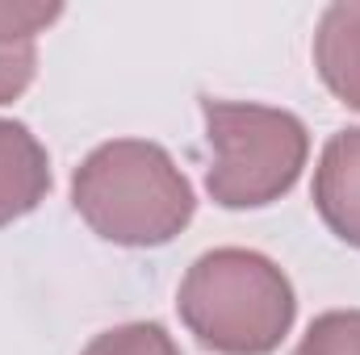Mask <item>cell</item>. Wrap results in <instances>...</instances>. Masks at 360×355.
Here are the masks:
<instances>
[{
  "label": "cell",
  "instance_id": "1",
  "mask_svg": "<svg viewBox=\"0 0 360 355\" xmlns=\"http://www.w3.org/2000/svg\"><path fill=\"white\" fill-rule=\"evenodd\" d=\"M72 205L117 247H164L193 222V184L172 155L143 138L96 147L72 176Z\"/></svg>",
  "mask_w": 360,
  "mask_h": 355
},
{
  "label": "cell",
  "instance_id": "2",
  "mask_svg": "<svg viewBox=\"0 0 360 355\" xmlns=\"http://www.w3.org/2000/svg\"><path fill=\"white\" fill-rule=\"evenodd\" d=\"M180 322L218 355H272L297 314L293 284L260 251L218 247L184 272L176 293Z\"/></svg>",
  "mask_w": 360,
  "mask_h": 355
},
{
  "label": "cell",
  "instance_id": "3",
  "mask_svg": "<svg viewBox=\"0 0 360 355\" xmlns=\"http://www.w3.org/2000/svg\"><path fill=\"white\" fill-rule=\"evenodd\" d=\"M210 172L205 188L222 209H260L281 201L306 168L310 134L289 109L201 100Z\"/></svg>",
  "mask_w": 360,
  "mask_h": 355
},
{
  "label": "cell",
  "instance_id": "4",
  "mask_svg": "<svg viewBox=\"0 0 360 355\" xmlns=\"http://www.w3.org/2000/svg\"><path fill=\"white\" fill-rule=\"evenodd\" d=\"M314 209L335 239L360 247V126L340 130L314 168Z\"/></svg>",
  "mask_w": 360,
  "mask_h": 355
},
{
  "label": "cell",
  "instance_id": "5",
  "mask_svg": "<svg viewBox=\"0 0 360 355\" xmlns=\"http://www.w3.org/2000/svg\"><path fill=\"white\" fill-rule=\"evenodd\" d=\"M51 192L46 147L21 126L0 117V226L34 213Z\"/></svg>",
  "mask_w": 360,
  "mask_h": 355
},
{
  "label": "cell",
  "instance_id": "6",
  "mask_svg": "<svg viewBox=\"0 0 360 355\" xmlns=\"http://www.w3.org/2000/svg\"><path fill=\"white\" fill-rule=\"evenodd\" d=\"M314 67L331 96L360 109V4H331L314 34Z\"/></svg>",
  "mask_w": 360,
  "mask_h": 355
},
{
  "label": "cell",
  "instance_id": "7",
  "mask_svg": "<svg viewBox=\"0 0 360 355\" xmlns=\"http://www.w3.org/2000/svg\"><path fill=\"white\" fill-rule=\"evenodd\" d=\"M59 4H0V105L30 88L38 67V34L59 21Z\"/></svg>",
  "mask_w": 360,
  "mask_h": 355
},
{
  "label": "cell",
  "instance_id": "8",
  "mask_svg": "<svg viewBox=\"0 0 360 355\" xmlns=\"http://www.w3.org/2000/svg\"><path fill=\"white\" fill-rule=\"evenodd\" d=\"M293 355H360V309L319 314Z\"/></svg>",
  "mask_w": 360,
  "mask_h": 355
},
{
  "label": "cell",
  "instance_id": "9",
  "mask_svg": "<svg viewBox=\"0 0 360 355\" xmlns=\"http://www.w3.org/2000/svg\"><path fill=\"white\" fill-rule=\"evenodd\" d=\"M80 355H180L172 335L160 322H126L96 335Z\"/></svg>",
  "mask_w": 360,
  "mask_h": 355
}]
</instances>
